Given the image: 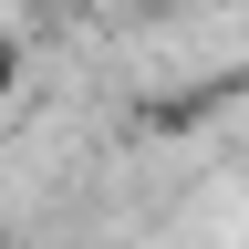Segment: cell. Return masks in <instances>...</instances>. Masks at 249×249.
Instances as JSON below:
<instances>
[{
    "mask_svg": "<svg viewBox=\"0 0 249 249\" xmlns=\"http://www.w3.org/2000/svg\"><path fill=\"white\" fill-rule=\"evenodd\" d=\"M21 93V31H0V104Z\"/></svg>",
    "mask_w": 249,
    "mask_h": 249,
    "instance_id": "obj_1",
    "label": "cell"
}]
</instances>
